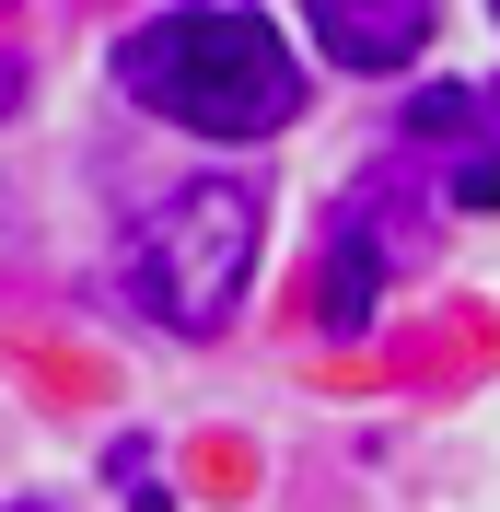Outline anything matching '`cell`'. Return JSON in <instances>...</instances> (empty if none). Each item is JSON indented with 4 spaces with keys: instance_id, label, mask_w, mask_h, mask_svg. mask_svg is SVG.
Masks as SVG:
<instances>
[{
    "instance_id": "8992f818",
    "label": "cell",
    "mask_w": 500,
    "mask_h": 512,
    "mask_svg": "<svg viewBox=\"0 0 500 512\" xmlns=\"http://www.w3.org/2000/svg\"><path fill=\"white\" fill-rule=\"evenodd\" d=\"M117 501H128V512H163V501H175V489L152 478V454H140V443H117Z\"/></svg>"
},
{
    "instance_id": "277c9868",
    "label": "cell",
    "mask_w": 500,
    "mask_h": 512,
    "mask_svg": "<svg viewBox=\"0 0 500 512\" xmlns=\"http://www.w3.org/2000/svg\"><path fill=\"white\" fill-rule=\"evenodd\" d=\"M431 24H442L431 0H373V12H361V0H326V12H314V47L338 70H407L431 47Z\"/></svg>"
},
{
    "instance_id": "3957f363",
    "label": "cell",
    "mask_w": 500,
    "mask_h": 512,
    "mask_svg": "<svg viewBox=\"0 0 500 512\" xmlns=\"http://www.w3.org/2000/svg\"><path fill=\"white\" fill-rule=\"evenodd\" d=\"M384 256H396V245H384V222L349 198L338 233H326V256H314V326H338V338H349V326H373V303H384Z\"/></svg>"
},
{
    "instance_id": "52a82bcc",
    "label": "cell",
    "mask_w": 500,
    "mask_h": 512,
    "mask_svg": "<svg viewBox=\"0 0 500 512\" xmlns=\"http://www.w3.org/2000/svg\"><path fill=\"white\" fill-rule=\"evenodd\" d=\"M12 94H24V70H12V59H0V117H12Z\"/></svg>"
},
{
    "instance_id": "6da1fadb",
    "label": "cell",
    "mask_w": 500,
    "mask_h": 512,
    "mask_svg": "<svg viewBox=\"0 0 500 512\" xmlns=\"http://www.w3.org/2000/svg\"><path fill=\"white\" fill-rule=\"evenodd\" d=\"M117 82L198 140H268L303 117V59L268 12H152L117 35Z\"/></svg>"
},
{
    "instance_id": "5b68a950",
    "label": "cell",
    "mask_w": 500,
    "mask_h": 512,
    "mask_svg": "<svg viewBox=\"0 0 500 512\" xmlns=\"http://www.w3.org/2000/svg\"><path fill=\"white\" fill-rule=\"evenodd\" d=\"M407 128H419V140H442V152H454V140L477 152V128H489V94H477V82H431V94L407 105Z\"/></svg>"
},
{
    "instance_id": "7a4b0ae2",
    "label": "cell",
    "mask_w": 500,
    "mask_h": 512,
    "mask_svg": "<svg viewBox=\"0 0 500 512\" xmlns=\"http://www.w3.org/2000/svg\"><path fill=\"white\" fill-rule=\"evenodd\" d=\"M256 245H268V198L245 175H187L163 187L117 245V291L140 303L152 326L175 338H221L245 315V280H256Z\"/></svg>"
}]
</instances>
